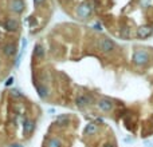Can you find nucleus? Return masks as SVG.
<instances>
[{
	"label": "nucleus",
	"instance_id": "obj_21",
	"mask_svg": "<svg viewBox=\"0 0 153 147\" xmlns=\"http://www.w3.org/2000/svg\"><path fill=\"white\" fill-rule=\"evenodd\" d=\"M152 119H153V118H152Z\"/></svg>",
	"mask_w": 153,
	"mask_h": 147
},
{
	"label": "nucleus",
	"instance_id": "obj_18",
	"mask_svg": "<svg viewBox=\"0 0 153 147\" xmlns=\"http://www.w3.org/2000/svg\"><path fill=\"white\" fill-rule=\"evenodd\" d=\"M12 82H13V78H10L7 82H5V86H11V84H12Z\"/></svg>",
	"mask_w": 153,
	"mask_h": 147
},
{
	"label": "nucleus",
	"instance_id": "obj_14",
	"mask_svg": "<svg viewBox=\"0 0 153 147\" xmlns=\"http://www.w3.org/2000/svg\"><path fill=\"white\" fill-rule=\"evenodd\" d=\"M38 94H39L40 98H46L48 95V90L45 86H39L38 87Z\"/></svg>",
	"mask_w": 153,
	"mask_h": 147
},
{
	"label": "nucleus",
	"instance_id": "obj_10",
	"mask_svg": "<svg viewBox=\"0 0 153 147\" xmlns=\"http://www.w3.org/2000/svg\"><path fill=\"white\" fill-rule=\"evenodd\" d=\"M34 129H35V124H34V122H32V121H30V119H27V121H24V124H23V132H24V135H28V134H31V132L34 131Z\"/></svg>",
	"mask_w": 153,
	"mask_h": 147
},
{
	"label": "nucleus",
	"instance_id": "obj_12",
	"mask_svg": "<svg viewBox=\"0 0 153 147\" xmlns=\"http://www.w3.org/2000/svg\"><path fill=\"white\" fill-rule=\"evenodd\" d=\"M34 56H35V58H38V59H39V58H43V56H45V48H43L40 44H38L36 47H35Z\"/></svg>",
	"mask_w": 153,
	"mask_h": 147
},
{
	"label": "nucleus",
	"instance_id": "obj_4",
	"mask_svg": "<svg viewBox=\"0 0 153 147\" xmlns=\"http://www.w3.org/2000/svg\"><path fill=\"white\" fill-rule=\"evenodd\" d=\"M138 39H148L149 36L153 35V26H141L137 28L136 32Z\"/></svg>",
	"mask_w": 153,
	"mask_h": 147
},
{
	"label": "nucleus",
	"instance_id": "obj_6",
	"mask_svg": "<svg viewBox=\"0 0 153 147\" xmlns=\"http://www.w3.org/2000/svg\"><path fill=\"white\" fill-rule=\"evenodd\" d=\"M75 103H76L78 107H86V106L91 104L93 99L90 96H87V95H79V96H76Z\"/></svg>",
	"mask_w": 153,
	"mask_h": 147
},
{
	"label": "nucleus",
	"instance_id": "obj_16",
	"mask_svg": "<svg viewBox=\"0 0 153 147\" xmlns=\"http://www.w3.org/2000/svg\"><path fill=\"white\" fill-rule=\"evenodd\" d=\"M58 123H62V124H67L69 123V116L67 115H62L58 118Z\"/></svg>",
	"mask_w": 153,
	"mask_h": 147
},
{
	"label": "nucleus",
	"instance_id": "obj_7",
	"mask_svg": "<svg viewBox=\"0 0 153 147\" xmlns=\"http://www.w3.org/2000/svg\"><path fill=\"white\" fill-rule=\"evenodd\" d=\"M11 11L15 13H22L24 11V1L23 0H12L11 1Z\"/></svg>",
	"mask_w": 153,
	"mask_h": 147
},
{
	"label": "nucleus",
	"instance_id": "obj_13",
	"mask_svg": "<svg viewBox=\"0 0 153 147\" xmlns=\"http://www.w3.org/2000/svg\"><path fill=\"white\" fill-rule=\"evenodd\" d=\"M47 147H62V143L58 138H51V139H48Z\"/></svg>",
	"mask_w": 153,
	"mask_h": 147
},
{
	"label": "nucleus",
	"instance_id": "obj_3",
	"mask_svg": "<svg viewBox=\"0 0 153 147\" xmlns=\"http://www.w3.org/2000/svg\"><path fill=\"white\" fill-rule=\"evenodd\" d=\"M91 11H93L91 1H85V3H82L78 8H76V15H78L79 18H82V19H86L87 16H90Z\"/></svg>",
	"mask_w": 153,
	"mask_h": 147
},
{
	"label": "nucleus",
	"instance_id": "obj_9",
	"mask_svg": "<svg viewBox=\"0 0 153 147\" xmlns=\"http://www.w3.org/2000/svg\"><path fill=\"white\" fill-rule=\"evenodd\" d=\"M3 54H4L5 56H12L16 54V46L13 44V43H8V44H5L4 47H3Z\"/></svg>",
	"mask_w": 153,
	"mask_h": 147
},
{
	"label": "nucleus",
	"instance_id": "obj_1",
	"mask_svg": "<svg viewBox=\"0 0 153 147\" xmlns=\"http://www.w3.org/2000/svg\"><path fill=\"white\" fill-rule=\"evenodd\" d=\"M133 63L138 67H143V66H146L151 60V55L148 54V51L145 50H136L133 52V58H132Z\"/></svg>",
	"mask_w": 153,
	"mask_h": 147
},
{
	"label": "nucleus",
	"instance_id": "obj_19",
	"mask_svg": "<svg viewBox=\"0 0 153 147\" xmlns=\"http://www.w3.org/2000/svg\"><path fill=\"white\" fill-rule=\"evenodd\" d=\"M103 147H116V146L111 145V143H105V145H103Z\"/></svg>",
	"mask_w": 153,
	"mask_h": 147
},
{
	"label": "nucleus",
	"instance_id": "obj_5",
	"mask_svg": "<svg viewBox=\"0 0 153 147\" xmlns=\"http://www.w3.org/2000/svg\"><path fill=\"white\" fill-rule=\"evenodd\" d=\"M114 103L113 100L108 99V98H103V99H101L100 102H98V108H100L101 111H105V112H109V111L113 108Z\"/></svg>",
	"mask_w": 153,
	"mask_h": 147
},
{
	"label": "nucleus",
	"instance_id": "obj_15",
	"mask_svg": "<svg viewBox=\"0 0 153 147\" xmlns=\"http://www.w3.org/2000/svg\"><path fill=\"white\" fill-rule=\"evenodd\" d=\"M121 36L124 37V39H130L132 34H130V29L128 28V27H125V28L121 29Z\"/></svg>",
	"mask_w": 153,
	"mask_h": 147
},
{
	"label": "nucleus",
	"instance_id": "obj_17",
	"mask_svg": "<svg viewBox=\"0 0 153 147\" xmlns=\"http://www.w3.org/2000/svg\"><path fill=\"white\" fill-rule=\"evenodd\" d=\"M34 3H35V5H40L45 3V0H34Z\"/></svg>",
	"mask_w": 153,
	"mask_h": 147
},
{
	"label": "nucleus",
	"instance_id": "obj_8",
	"mask_svg": "<svg viewBox=\"0 0 153 147\" xmlns=\"http://www.w3.org/2000/svg\"><path fill=\"white\" fill-rule=\"evenodd\" d=\"M4 28L7 29V31H11V32L16 31V29L19 28L18 20H15V19H7L5 23H4Z\"/></svg>",
	"mask_w": 153,
	"mask_h": 147
},
{
	"label": "nucleus",
	"instance_id": "obj_2",
	"mask_svg": "<svg viewBox=\"0 0 153 147\" xmlns=\"http://www.w3.org/2000/svg\"><path fill=\"white\" fill-rule=\"evenodd\" d=\"M98 48H100L102 52L109 54L116 50V44H114L113 40L108 39V37H102V39H100V42H98Z\"/></svg>",
	"mask_w": 153,
	"mask_h": 147
},
{
	"label": "nucleus",
	"instance_id": "obj_11",
	"mask_svg": "<svg viewBox=\"0 0 153 147\" xmlns=\"http://www.w3.org/2000/svg\"><path fill=\"white\" fill-rule=\"evenodd\" d=\"M97 130H98L97 124L95 123H89L86 126V129L83 130V134L85 135H94L95 132H97Z\"/></svg>",
	"mask_w": 153,
	"mask_h": 147
},
{
	"label": "nucleus",
	"instance_id": "obj_20",
	"mask_svg": "<svg viewBox=\"0 0 153 147\" xmlns=\"http://www.w3.org/2000/svg\"><path fill=\"white\" fill-rule=\"evenodd\" d=\"M11 147H23V146H22V145H12Z\"/></svg>",
	"mask_w": 153,
	"mask_h": 147
}]
</instances>
